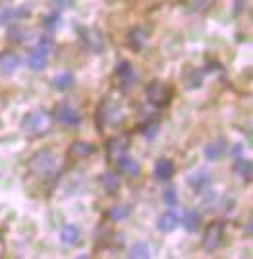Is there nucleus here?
Wrapping results in <instances>:
<instances>
[{
	"label": "nucleus",
	"mask_w": 253,
	"mask_h": 259,
	"mask_svg": "<svg viewBox=\"0 0 253 259\" xmlns=\"http://www.w3.org/2000/svg\"><path fill=\"white\" fill-rule=\"evenodd\" d=\"M22 130L29 136L44 134L48 130V116L43 110H31L22 118Z\"/></svg>",
	"instance_id": "1"
},
{
	"label": "nucleus",
	"mask_w": 253,
	"mask_h": 259,
	"mask_svg": "<svg viewBox=\"0 0 253 259\" xmlns=\"http://www.w3.org/2000/svg\"><path fill=\"white\" fill-rule=\"evenodd\" d=\"M56 166H58V159L55 157V153L46 151V149L39 151L31 159V170L41 176H50L56 170Z\"/></svg>",
	"instance_id": "2"
},
{
	"label": "nucleus",
	"mask_w": 253,
	"mask_h": 259,
	"mask_svg": "<svg viewBox=\"0 0 253 259\" xmlns=\"http://www.w3.org/2000/svg\"><path fill=\"white\" fill-rule=\"evenodd\" d=\"M122 110L116 105H112L110 101H105L103 105H99L97 108V124L99 128H105V126H116L122 122Z\"/></svg>",
	"instance_id": "3"
},
{
	"label": "nucleus",
	"mask_w": 253,
	"mask_h": 259,
	"mask_svg": "<svg viewBox=\"0 0 253 259\" xmlns=\"http://www.w3.org/2000/svg\"><path fill=\"white\" fill-rule=\"evenodd\" d=\"M147 99L153 103L155 107H166L172 99V87L165 81H153L147 87Z\"/></svg>",
	"instance_id": "4"
},
{
	"label": "nucleus",
	"mask_w": 253,
	"mask_h": 259,
	"mask_svg": "<svg viewBox=\"0 0 253 259\" xmlns=\"http://www.w3.org/2000/svg\"><path fill=\"white\" fill-rule=\"evenodd\" d=\"M53 116H55L56 122H60L62 126H70V128L81 124V114H79V110L74 107H70L68 103L56 105L55 110H53Z\"/></svg>",
	"instance_id": "5"
},
{
	"label": "nucleus",
	"mask_w": 253,
	"mask_h": 259,
	"mask_svg": "<svg viewBox=\"0 0 253 259\" xmlns=\"http://www.w3.org/2000/svg\"><path fill=\"white\" fill-rule=\"evenodd\" d=\"M114 79H116V83L120 89H130L133 87L135 83V70H133L132 62H128V60H122L120 64L116 66V70H114Z\"/></svg>",
	"instance_id": "6"
},
{
	"label": "nucleus",
	"mask_w": 253,
	"mask_h": 259,
	"mask_svg": "<svg viewBox=\"0 0 253 259\" xmlns=\"http://www.w3.org/2000/svg\"><path fill=\"white\" fill-rule=\"evenodd\" d=\"M222 240H224V223H220V221L211 223L209 227H207V230H205L203 246L207 249H217L220 248Z\"/></svg>",
	"instance_id": "7"
},
{
	"label": "nucleus",
	"mask_w": 253,
	"mask_h": 259,
	"mask_svg": "<svg viewBox=\"0 0 253 259\" xmlns=\"http://www.w3.org/2000/svg\"><path fill=\"white\" fill-rule=\"evenodd\" d=\"M81 41L85 43V47H87L91 53L95 54H99L105 49V35H103V31L95 29V27L81 29Z\"/></svg>",
	"instance_id": "8"
},
{
	"label": "nucleus",
	"mask_w": 253,
	"mask_h": 259,
	"mask_svg": "<svg viewBox=\"0 0 253 259\" xmlns=\"http://www.w3.org/2000/svg\"><path fill=\"white\" fill-rule=\"evenodd\" d=\"M116 166H118V170H120L124 176H128V178H137L139 172H141L139 162L135 161L133 157H130V155H126V153L116 159Z\"/></svg>",
	"instance_id": "9"
},
{
	"label": "nucleus",
	"mask_w": 253,
	"mask_h": 259,
	"mask_svg": "<svg viewBox=\"0 0 253 259\" xmlns=\"http://www.w3.org/2000/svg\"><path fill=\"white\" fill-rule=\"evenodd\" d=\"M22 64V60H20V56L16 53H2L0 54V72L4 74V76H14L16 72H18V68Z\"/></svg>",
	"instance_id": "10"
},
{
	"label": "nucleus",
	"mask_w": 253,
	"mask_h": 259,
	"mask_svg": "<svg viewBox=\"0 0 253 259\" xmlns=\"http://www.w3.org/2000/svg\"><path fill=\"white\" fill-rule=\"evenodd\" d=\"M174 170H176L174 162L170 161V159H159L153 166V176L157 180H161V182H166V180H170L174 176Z\"/></svg>",
	"instance_id": "11"
},
{
	"label": "nucleus",
	"mask_w": 253,
	"mask_h": 259,
	"mask_svg": "<svg viewBox=\"0 0 253 259\" xmlns=\"http://www.w3.org/2000/svg\"><path fill=\"white\" fill-rule=\"evenodd\" d=\"M128 143H130V140L126 136L110 138L107 141V155H109V159H118L120 155H124L126 149H128Z\"/></svg>",
	"instance_id": "12"
},
{
	"label": "nucleus",
	"mask_w": 253,
	"mask_h": 259,
	"mask_svg": "<svg viewBox=\"0 0 253 259\" xmlns=\"http://www.w3.org/2000/svg\"><path fill=\"white\" fill-rule=\"evenodd\" d=\"M178 225H180V219H178V215L172 209L165 211L163 215H159V219H157V230L159 232H172V230L178 228Z\"/></svg>",
	"instance_id": "13"
},
{
	"label": "nucleus",
	"mask_w": 253,
	"mask_h": 259,
	"mask_svg": "<svg viewBox=\"0 0 253 259\" xmlns=\"http://www.w3.org/2000/svg\"><path fill=\"white\" fill-rule=\"evenodd\" d=\"M187 186L195 192V194H201L205 188L211 186V174L205 172V170H197V172H191L187 176Z\"/></svg>",
	"instance_id": "14"
},
{
	"label": "nucleus",
	"mask_w": 253,
	"mask_h": 259,
	"mask_svg": "<svg viewBox=\"0 0 253 259\" xmlns=\"http://www.w3.org/2000/svg\"><path fill=\"white\" fill-rule=\"evenodd\" d=\"M182 83H184L186 89H197L203 83V72L199 68L187 66L186 70H184V74H182Z\"/></svg>",
	"instance_id": "15"
},
{
	"label": "nucleus",
	"mask_w": 253,
	"mask_h": 259,
	"mask_svg": "<svg viewBox=\"0 0 253 259\" xmlns=\"http://www.w3.org/2000/svg\"><path fill=\"white\" fill-rule=\"evenodd\" d=\"M226 153V140L224 138H219V140L211 141L209 145H205V159L207 161H219L220 157Z\"/></svg>",
	"instance_id": "16"
},
{
	"label": "nucleus",
	"mask_w": 253,
	"mask_h": 259,
	"mask_svg": "<svg viewBox=\"0 0 253 259\" xmlns=\"http://www.w3.org/2000/svg\"><path fill=\"white\" fill-rule=\"evenodd\" d=\"M180 225L186 228L187 232H197L201 227V215L195 209H187L184 211V217L180 219Z\"/></svg>",
	"instance_id": "17"
},
{
	"label": "nucleus",
	"mask_w": 253,
	"mask_h": 259,
	"mask_svg": "<svg viewBox=\"0 0 253 259\" xmlns=\"http://www.w3.org/2000/svg\"><path fill=\"white\" fill-rule=\"evenodd\" d=\"M46 64H48V54H44L43 51L33 49L31 53L27 54V66H29L33 72H41V70H44Z\"/></svg>",
	"instance_id": "18"
},
{
	"label": "nucleus",
	"mask_w": 253,
	"mask_h": 259,
	"mask_svg": "<svg viewBox=\"0 0 253 259\" xmlns=\"http://www.w3.org/2000/svg\"><path fill=\"white\" fill-rule=\"evenodd\" d=\"M60 242L64 244V246H76L77 242H79V228L76 225H66V227H62L60 230Z\"/></svg>",
	"instance_id": "19"
},
{
	"label": "nucleus",
	"mask_w": 253,
	"mask_h": 259,
	"mask_svg": "<svg viewBox=\"0 0 253 259\" xmlns=\"http://www.w3.org/2000/svg\"><path fill=\"white\" fill-rule=\"evenodd\" d=\"M100 186L107 194L114 195L120 188V178L116 176V172H105L100 174Z\"/></svg>",
	"instance_id": "20"
},
{
	"label": "nucleus",
	"mask_w": 253,
	"mask_h": 259,
	"mask_svg": "<svg viewBox=\"0 0 253 259\" xmlns=\"http://www.w3.org/2000/svg\"><path fill=\"white\" fill-rule=\"evenodd\" d=\"M53 87H55L56 91H60V93H64V91H70V89L74 87V76H72L70 72L56 74V76L53 77Z\"/></svg>",
	"instance_id": "21"
},
{
	"label": "nucleus",
	"mask_w": 253,
	"mask_h": 259,
	"mask_svg": "<svg viewBox=\"0 0 253 259\" xmlns=\"http://www.w3.org/2000/svg\"><path fill=\"white\" fill-rule=\"evenodd\" d=\"M232 170L238 174V176H242L243 180H249L253 174V164L249 159H236V161H234V166H232Z\"/></svg>",
	"instance_id": "22"
},
{
	"label": "nucleus",
	"mask_w": 253,
	"mask_h": 259,
	"mask_svg": "<svg viewBox=\"0 0 253 259\" xmlns=\"http://www.w3.org/2000/svg\"><path fill=\"white\" fill-rule=\"evenodd\" d=\"M41 25H43V29H46L48 33H55L56 29H60V25H62V18H60V14H58V12L53 10L50 14L43 16Z\"/></svg>",
	"instance_id": "23"
},
{
	"label": "nucleus",
	"mask_w": 253,
	"mask_h": 259,
	"mask_svg": "<svg viewBox=\"0 0 253 259\" xmlns=\"http://www.w3.org/2000/svg\"><path fill=\"white\" fill-rule=\"evenodd\" d=\"M128 255L133 259H149L151 257V248L147 242H135V244H132Z\"/></svg>",
	"instance_id": "24"
},
{
	"label": "nucleus",
	"mask_w": 253,
	"mask_h": 259,
	"mask_svg": "<svg viewBox=\"0 0 253 259\" xmlns=\"http://www.w3.org/2000/svg\"><path fill=\"white\" fill-rule=\"evenodd\" d=\"M128 37H130L128 41H130V47H132L133 51H141L145 43H147V33L143 29H133V31H130Z\"/></svg>",
	"instance_id": "25"
},
{
	"label": "nucleus",
	"mask_w": 253,
	"mask_h": 259,
	"mask_svg": "<svg viewBox=\"0 0 253 259\" xmlns=\"http://www.w3.org/2000/svg\"><path fill=\"white\" fill-rule=\"evenodd\" d=\"M70 155L76 157V159H85L89 155H93V147L89 143H83V141H76L72 147H70Z\"/></svg>",
	"instance_id": "26"
},
{
	"label": "nucleus",
	"mask_w": 253,
	"mask_h": 259,
	"mask_svg": "<svg viewBox=\"0 0 253 259\" xmlns=\"http://www.w3.org/2000/svg\"><path fill=\"white\" fill-rule=\"evenodd\" d=\"M132 213V207L128 205H112L109 209V217L112 221H124V219H128Z\"/></svg>",
	"instance_id": "27"
},
{
	"label": "nucleus",
	"mask_w": 253,
	"mask_h": 259,
	"mask_svg": "<svg viewBox=\"0 0 253 259\" xmlns=\"http://www.w3.org/2000/svg\"><path fill=\"white\" fill-rule=\"evenodd\" d=\"M35 49L43 51L44 54H50L55 51V39H53L50 35H43V37L37 41V47H35Z\"/></svg>",
	"instance_id": "28"
},
{
	"label": "nucleus",
	"mask_w": 253,
	"mask_h": 259,
	"mask_svg": "<svg viewBox=\"0 0 253 259\" xmlns=\"http://www.w3.org/2000/svg\"><path fill=\"white\" fill-rule=\"evenodd\" d=\"M14 20V6L10 4H0V25H6Z\"/></svg>",
	"instance_id": "29"
},
{
	"label": "nucleus",
	"mask_w": 253,
	"mask_h": 259,
	"mask_svg": "<svg viewBox=\"0 0 253 259\" xmlns=\"http://www.w3.org/2000/svg\"><path fill=\"white\" fill-rule=\"evenodd\" d=\"M159 132V122L157 120H147L143 126H141V134L147 136V138H155Z\"/></svg>",
	"instance_id": "30"
},
{
	"label": "nucleus",
	"mask_w": 253,
	"mask_h": 259,
	"mask_svg": "<svg viewBox=\"0 0 253 259\" xmlns=\"http://www.w3.org/2000/svg\"><path fill=\"white\" fill-rule=\"evenodd\" d=\"M163 201H165V205H168V207H174V205H178V192L176 190H172V188H168L165 194H163Z\"/></svg>",
	"instance_id": "31"
},
{
	"label": "nucleus",
	"mask_w": 253,
	"mask_h": 259,
	"mask_svg": "<svg viewBox=\"0 0 253 259\" xmlns=\"http://www.w3.org/2000/svg\"><path fill=\"white\" fill-rule=\"evenodd\" d=\"M50 6L55 10H66V8H74L76 6V0H48Z\"/></svg>",
	"instance_id": "32"
},
{
	"label": "nucleus",
	"mask_w": 253,
	"mask_h": 259,
	"mask_svg": "<svg viewBox=\"0 0 253 259\" xmlns=\"http://www.w3.org/2000/svg\"><path fill=\"white\" fill-rule=\"evenodd\" d=\"M8 35H10V39L14 41V43H23V41H25V35H27V33L23 31L22 27H10Z\"/></svg>",
	"instance_id": "33"
},
{
	"label": "nucleus",
	"mask_w": 253,
	"mask_h": 259,
	"mask_svg": "<svg viewBox=\"0 0 253 259\" xmlns=\"http://www.w3.org/2000/svg\"><path fill=\"white\" fill-rule=\"evenodd\" d=\"M105 2H114V0H105Z\"/></svg>",
	"instance_id": "34"
}]
</instances>
